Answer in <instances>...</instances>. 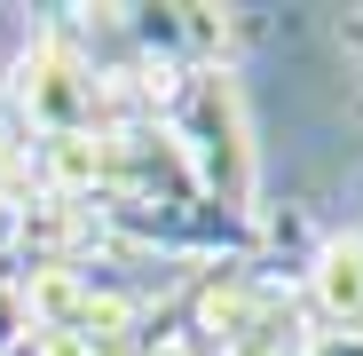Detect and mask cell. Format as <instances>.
<instances>
[{
    "mask_svg": "<svg viewBox=\"0 0 363 356\" xmlns=\"http://www.w3.org/2000/svg\"><path fill=\"white\" fill-rule=\"evenodd\" d=\"M166 127L198 174V198L221 214H261V158H253V119L237 95V72H182Z\"/></svg>",
    "mask_w": 363,
    "mask_h": 356,
    "instance_id": "obj_1",
    "label": "cell"
},
{
    "mask_svg": "<svg viewBox=\"0 0 363 356\" xmlns=\"http://www.w3.org/2000/svg\"><path fill=\"white\" fill-rule=\"evenodd\" d=\"M182 317L206 333L213 356H300L308 348V309L292 285H269L253 261H213L182 285Z\"/></svg>",
    "mask_w": 363,
    "mask_h": 356,
    "instance_id": "obj_2",
    "label": "cell"
},
{
    "mask_svg": "<svg viewBox=\"0 0 363 356\" xmlns=\"http://www.w3.org/2000/svg\"><path fill=\"white\" fill-rule=\"evenodd\" d=\"M0 95L16 103V119H24L32 135H95V72L79 64V48L55 40L48 24L16 55V72H9Z\"/></svg>",
    "mask_w": 363,
    "mask_h": 356,
    "instance_id": "obj_3",
    "label": "cell"
},
{
    "mask_svg": "<svg viewBox=\"0 0 363 356\" xmlns=\"http://www.w3.org/2000/svg\"><path fill=\"white\" fill-rule=\"evenodd\" d=\"M300 309L316 333H363V230H332L308 277H300Z\"/></svg>",
    "mask_w": 363,
    "mask_h": 356,
    "instance_id": "obj_4",
    "label": "cell"
},
{
    "mask_svg": "<svg viewBox=\"0 0 363 356\" xmlns=\"http://www.w3.org/2000/svg\"><path fill=\"white\" fill-rule=\"evenodd\" d=\"M16 340H32V317H24V285L0 277V356H9Z\"/></svg>",
    "mask_w": 363,
    "mask_h": 356,
    "instance_id": "obj_5",
    "label": "cell"
},
{
    "mask_svg": "<svg viewBox=\"0 0 363 356\" xmlns=\"http://www.w3.org/2000/svg\"><path fill=\"white\" fill-rule=\"evenodd\" d=\"M143 356H206V348H198V340H182V333H174V340H150Z\"/></svg>",
    "mask_w": 363,
    "mask_h": 356,
    "instance_id": "obj_6",
    "label": "cell"
},
{
    "mask_svg": "<svg viewBox=\"0 0 363 356\" xmlns=\"http://www.w3.org/2000/svg\"><path fill=\"white\" fill-rule=\"evenodd\" d=\"M9 356H48V348H40V340H16V348H9Z\"/></svg>",
    "mask_w": 363,
    "mask_h": 356,
    "instance_id": "obj_7",
    "label": "cell"
}]
</instances>
